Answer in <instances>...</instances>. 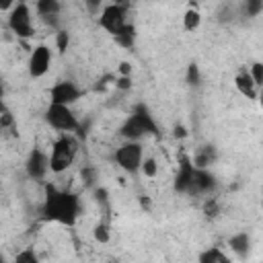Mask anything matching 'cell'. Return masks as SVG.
Listing matches in <instances>:
<instances>
[{
  "label": "cell",
  "instance_id": "836d02e7",
  "mask_svg": "<svg viewBox=\"0 0 263 263\" xmlns=\"http://www.w3.org/2000/svg\"><path fill=\"white\" fill-rule=\"evenodd\" d=\"M261 208H263V193H261Z\"/></svg>",
  "mask_w": 263,
  "mask_h": 263
},
{
  "label": "cell",
  "instance_id": "d4e9b609",
  "mask_svg": "<svg viewBox=\"0 0 263 263\" xmlns=\"http://www.w3.org/2000/svg\"><path fill=\"white\" fill-rule=\"evenodd\" d=\"M14 263H39V259L31 249H25L14 257Z\"/></svg>",
  "mask_w": 263,
  "mask_h": 263
},
{
  "label": "cell",
  "instance_id": "52a82bcc",
  "mask_svg": "<svg viewBox=\"0 0 263 263\" xmlns=\"http://www.w3.org/2000/svg\"><path fill=\"white\" fill-rule=\"evenodd\" d=\"M115 162L127 171V173H138L144 162V152L138 142H125L115 150Z\"/></svg>",
  "mask_w": 263,
  "mask_h": 263
},
{
  "label": "cell",
  "instance_id": "d6a6232c",
  "mask_svg": "<svg viewBox=\"0 0 263 263\" xmlns=\"http://www.w3.org/2000/svg\"><path fill=\"white\" fill-rule=\"evenodd\" d=\"M259 105H261V109H263V90L259 92Z\"/></svg>",
  "mask_w": 263,
  "mask_h": 263
},
{
  "label": "cell",
  "instance_id": "f1b7e54d",
  "mask_svg": "<svg viewBox=\"0 0 263 263\" xmlns=\"http://www.w3.org/2000/svg\"><path fill=\"white\" fill-rule=\"evenodd\" d=\"M261 8H263L261 2H247V10H249V14H257Z\"/></svg>",
  "mask_w": 263,
  "mask_h": 263
},
{
  "label": "cell",
  "instance_id": "d6986e66",
  "mask_svg": "<svg viewBox=\"0 0 263 263\" xmlns=\"http://www.w3.org/2000/svg\"><path fill=\"white\" fill-rule=\"evenodd\" d=\"M220 249L218 247H210V249H205V251H201L199 253V259H197V263H218L220 261Z\"/></svg>",
  "mask_w": 263,
  "mask_h": 263
},
{
  "label": "cell",
  "instance_id": "8992f818",
  "mask_svg": "<svg viewBox=\"0 0 263 263\" xmlns=\"http://www.w3.org/2000/svg\"><path fill=\"white\" fill-rule=\"evenodd\" d=\"M45 119H47V123L55 132H62V134H70V132H74L78 127L76 115L66 105H53L51 103L49 109H47V113H45Z\"/></svg>",
  "mask_w": 263,
  "mask_h": 263
},
{
  "label": "cell",
  "instance_id": "83f0119b",
  "mask_svg": "<svg viewBox=\"0 0 263 263\" xmlns=\"http://www.w3.org/2000/svg\"><path fill=\"white\" fill-rule=\"evenodd\" d=\"M115 88H121V90L132 88V80H129V76H121V78H117V80H115Z\"/></svg>",
  "mask_w": 263,
  "mask_h": 263
},
{
  "label": "cell",
  "instance_id": "3957f363",
  "mask_svg": "<svg viewBox=\"0 0 263 263\" xmlns=\"http://www.w3.org/2000/svg\"><path fill=\"white\" fill-rule=\"evenodd\" d=\"M146 134H158V129H156V123L152 121V117L148 115V111L140 105V107H136L134 115H129L127 121L123 123L121 136L127 138L129 142H138V138H142Z\"/></svg>",
  "mask_w": 263,
  "mask_h": 263
},
{
  "label": "cell",
  "instance_id": "484cf974",
  "mask_svg": "<svg viewBox=\"0 0 263 263\" xmlns=\"http://www.w3.org/2000/svg\"><path fill=\"white\" fill-rule=\"evenodd\" d=\"M55 45H58V49L60 51H66V47L70 45V35H68V31H58L55 33Z\"/></svg>",
  "mask_w": 263,
  "mask_h": 263
},
{
  "label": "cell",
  "instance_id": "2e32d148",
  "mask_svg": "<svg viewBox=\"0 0 263 263\" xmlns=\"http://www.w3.org/2000/svg\"><path fill=\"white\" fill-rule=\"evenodd\" d=\"M216 158V152H214V148H210V146H203V148H199L197 152H195V158H193V164H195V168H208L210 166V162Z\"/></svg>",
  "mask_w": 263,
  "mask_h": 263
},
{
  "label": "cell",
  "instance_id": "6da1fadb",
  "mask_svg": "<svg viewBox=\"0 0 263 263\" xmlns=\"http://www.w3.org/2000/svg\"><path fill=\"white\" fill-rule=\"evenodd\" d=\"M80 214L78 197L70 191H58L53 185H47L45 191V205H43V218L51 222H60L66 226H72Z\"/></svg>",
  "mask_w": 263,
  "mask_h": 263
},
{
  "label": "cell",
  "instance_id": "7402d4cb",
  "mask_svg": "<svg viewBox=\"0 0 263 263\" xmlns=\"http://www.w3.org/2000/svg\"><path fill=\"white\" fill-rule=\"evenodd\" d=\"M12 125H14V117H12L10 109H8L6 105H2V111H0V127H2V129H8V127H12Z\"/></svg>",
  "mask_w": 263,
  "mask_h": 263
},
{
  "label": "cell",
  "instance_id": "ffe728a7",
  "mask_svg": "<svg viewBox=\"0 0 263 263\" xmlns=\"http://www.w3.org/2000/svg\"><path fill=\"white\" fill-rule=\"evenodd\" d=\"M142 173H144V177L146 179H154L156 175H158V162L154 160V158H144V162H142V168H140Z\"/></svg>",
  "mask_w": 263,
  "mask_h": 263
},
{
  "label": "cell",
  "instance_id": "44dd1931",
  "mask_svg": "<svg viewBox=\"0 0 263 263\" xmlns=\"http://www.w3.org/2000/svg\"><path fill=\"white\" fill-rule=\"evenodd\" d=\"M95 238H97L99 242H109L111 232H109V226H107L105 222H99V224L95 226Z\"/></svg>",
  "mask_w": 263,
  "mask_h": 263
},
{
  "label": "cell",
  "instance_id": "603a6c76",
  "mask_svg": "<svg viewBox=\"0 0 263 263\" xmlns=\"http://www.w3.org/2000/svg\"><path fill=\"white\" fill-rule=\"evenodd\" d=\"M203 214H205L208 218H216V216L220 214V203H218L214 197H210V199L203 203Z\"/></svg>",
  "mask_w": 263,
  "mask_h": 263
},
{
  "label": "cell",
  "instance_id": "8fae6325",
  "mask_svg": "<svg viewBox=\"0 0 263 263\" xmlns=\"http://www.w3.org/2000/svg\"><path fill=\"white\" fill-rule=\"evenodd\" d=\"M193 173H195L193 160H191L187 154H183L181 160H179V173H177V177H175V191H177V193H187V191H189Z\"/></svg>",
  "mask_w": 263,
  "mask_h": 263
},
{
  "label": "cell",
  "instance_id": "277c9868",
  "mask_svg": "<svg viewBox=\"0 0 263 263\" xmlns=\"http://www.w3.org/2000/svg\"><path fill=\"white\" fill-rule=\"evenodd\" d=\"M127 4H121V2H115V4H107V6H103V10H101V16H99V25L107 31V33H111L113 37L115 35H119L123 29H125V25H127Z\"/></svg>",
  "mask_w": 263,
  "mask_h": 263
},
{
  "label": "cell",
  "instance_id": "5b68a950",
  "mask_svg": "<svg viewBox=\"0 0 263 263\" xmlns=\"http://www.w3.org/2000/svg\"><path fill=\"white\" fill-rule=\"evenodd\" d=\"M8 29L21 39L33 37L35 31H33V21H31V6L27 2L12 4L10 14H8Z\"/></svg>",
  "mask_w": 263,
  "mask_h": 263
},
{
  "label": "cell",
  "instance_id": "f546056e",
  "mask_svg": "<svg viewBox=\"0 0 263 263\" xmlns=\"http://www.w3.org/2000/svg\"><path fill=\"white\" fill-rule=\"evenodd\" d=\"M119 72H121V76H129L132 74V64L129 62H121L119 64Z\"/></svg>",
  "mask_w": 263,
  "mask_h": 263
},
{
  "label": "cell",
  "instance_id": "9c48e42d",
  "mask_svg": "<svg viewBox=\"0 0 263 263\" xmlns=\"http://www.w3.org/2000/svg\"><path fill=\"white\" fill-rule=\"evenodd\" d=\"M49 101L53 103V105H66V107H70L72 103H76L78 99H80V88L74 84V82H58L51 90H49Z\"/></svg>",
  "mask_w": 263,
  "mask_h": 263
},
{
  "label": "cell",
  "instance_id": "4316f807",
  "mask_svg": "<svg viewBox=\"0 0 263 263\" xmlns=\"http://www.w3.org/2000/svg\"><path fill=\"white\" fill-rule=\"evenodd\" d=\"M187 82H189V84H197V82H199V70H197V66H195V64H191V66H189Z\"/></svg>",
  "mask_w": 263,
  "mask_h": 263
},
{
  "label": "cell",
  "instance_id": "9a60e30c",
  "mask_svg": "<svg viewBox=\"0 0 263 263\" xmlns=\"http://www.w3.org/2000/svg\"><path fill=\"white\" fill-rule=\"evenodd\" d=\"M230 249L238 255V257H245L247 253H249V249H251V238H249V234L247 232H238V234H234L232 238H230Z\"/></svg>",
  "mask_w": 263,
  "mask_h": 263
},
{
  "label": "cell",
  "instance_id": "30bf717a",
  "mask_svg": "<svg viewBox=\"0 0 263 263\" xmlns=\"http://www.w3.org/2000/svg\"><path fill=\"white\" fill-rule=\"evenodd\" d=\"M25 168H27V175L33 181H43L45 175H47V171H49V156H45V152H41V150L35 148V150H31Z\"/></svg>",
  "mask_w": 263,
  "mask_h": 263
},
{
  "label": "cell",
  "instance_id": "7c38bea8",
  "mask_svg": "<svg viewBox=\"0 0 263 263\" xmlns=\"http://www.w3.org/2000/svg\"><path fill=\"white\" fill-rule=\"evenodd\" d=\"M216 187V179L214 175H210L205 168H195L193 179H191V187H189V195H205Z\"/></svg>",
  "mask_w": 263,
  "mask_h": 263
},
{
  "label": "cell",
  "instance_id": "5bb4252c",
  "mask_svg": "<svg viewBox=\"0 0 263 263\" xmlns=\"http://www.w3.org/2000/svg\"><path fill=\"white\" fill-rule=\"evenodd\" d=\"M35 10L41 18H53L60 14L62 10V4L58 0H37L35 2Z\"/></svg>",
  "mask_w": 263,
  "mask_h": 263
},
{
  "label": "cell",
  "instance_id": "7a4b0ae2",
  "mask_svg": "<svg viewBox=\"0 0 263 263\" xmlns=\"http://www.w3.org/2000/svg\"><path fill=\"white\" fill-rule=\"evenodd\" d=\"M78 154V140L70 134H62L53 146H51V154H49V171L60 175L64 171L70 168V164L74 162Z\"/></svg>",
  "mask_w": 263,
  "mask_h": 263
},
{
  "label": "cell",
  "instance_id": "4fadbf2b",
  "mask_svg": "<svg viewBox=\"0 0 263 263\" xmlns=\"http://www.w3.org/2000/svg\"><path fill=\"white\" fill-rule=\"evenodd\" d=\"M234 84H236V88H238V92H240L242 97H247V99H259L257 84L253 82V78H251V74H249L247 70H240V72L236 74Z\"/></svg>",
  "mask_w": 263,
  "mask_h": 263
},
{
  "label": "cell",
  "instance_id": "1f68e13d",
  "mask_svg": "<svg viewBox=\"0 0 263 263\" xmlns=\"http://www.w3.org/2000/svg\"><path fill=\"white\" fill-rule=\"evenodd\" d=\"M218 263H232V261H230V259H228L224 253H220V261H218Z\"/></svg>",
  "mask_w": 263,
  "mask_h": 263
},
{
  "label": "cell",
  "instance_id": "cb8c5ba5",
  "mask_svg": "<svg viewBox=\"0 0 263 263\" xmlns=\"http://www.w3.org/2000/svg\"><path fill=\"white\" fill-rule=\"evenodd\" d=\"M251 78H253V82L257 84V86H263V64L261 62H255L253 66H251Z\"/></svg>",
  "mask_w": 263,
  "mask_h": 263
},
{
  "label": "cell",
  "instance_id": "4dcf8cb0",
  "mask_svg": "<svg viewBox=\"0 0 263 263\" xmlns=\"http://www.w3.org/2000/svg\"><path fill=\"white\" fill-rule=\"evenodd\" d=\"M175 138H185L187 136V129H185V125H175V134H173Z\"/></svg>",
  "mask_w": 263,
  "mask_h": 263
},
{
  "label": "cell",
  "instance_id": "ba28073f",
  "mask_svg": "<svg viewBox=\"0 0 263 263\" xmlns=\"http://www.w3.org/2000/svg\"><path fill=\"white\" fill-rule=\"evenodd\" d=\"M51 66V51L47 45H37L33 51H31V58H29V74L33 78H41L47 74Z\"/></svg>",
  "mask_w": 263,
  "mask_h": 263
},
{
  "label": "cell",
  "instance_id": "e0dca14e",
  "mask_svg": "<svg viewBox=\"0 0 263 263\" xmlns=\"http://www.w3.org/2000/svg\"><path fill=\"white\" fill-rule=\"evenodd\" d=\"M199 25H201V14H199V10L195 6H191L183 14V27H185V31H195Z\"/></svg>",
  "mask_w": 263,
  "mask_h": 263
},
{
  "label": "cell",
  "instance_id": "ac0fdd59",
  "mask_svg": "<svg viewBox=\"0 0 263 263\" xmlns=\"http://www.w3.org/2000/svg\"><path fill=\"white\" fill-rule=\"evenodd\" d=\"M134 39H136V29H134V25H125V29L119 33V35H115V41L121 45V47H132L134 45Z\"/></svg>",
  "mask_w": 263,
  "mask_h": 263
}]
</instances>
